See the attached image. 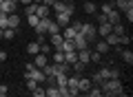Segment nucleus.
Segmentation results:
<instances>
[{
    "mask_svg": "<svg viewBox=\"0 0 133 97\" xmlns=\"http://www.w3.org/2000/svg\"><path fill=\"white\" fill-rule=\"evenodd\" d=\"M100 88H102V97H127V91H124L122 82H120V77H109L104 79V82L100 84Z\"/></svg>",
    "mask_w": 133,
    "mask_h": 97,
    "instance_id": "nucleus-1",
    "label": "nucleus"
},
{
    "mask_svg": "<svg viewBox=\"0 0 133 97\" xmlns=\"http://www.w3.org/2000/svg\"><path fill=\"white\" fill-rule=\"evenodd\" d=\"M80 33L87 38V42H95V38H98V31H95V27L93 24H89V22H82V27H80Z\"/></svg>",
    "mask_w": 133,
    "mask_h": 97,
    "instance_id": "nucleus-2",
    "label": "nucleus"
},
{
    "mask_svg": "<svg viewBox=\"0 0 133 97\" xmlns=\"http://www.w3.org/2000/svg\"><path fill=\"white\" fill-rule=\"evenodd\" d=\"M73 46H76V51H80V49H89V42H87V38L82 35V33H76V35H73Z\"/></svg>",
    "mask_w": 133,
    "mask_h": 97,
    "instance_id": "nucleus-3",
    "label": "nucleus"
},
{
    "mask_svg": "<svg viewBox=\"0 0 133 97\" xmlns=\"http://www.w3.org/2000/svg\"><path fill=\"white\" fill-rule=\"evenodd\" d=\"M113 5H115V9H118L120 13H124V11L133 9V0H113Z\"/></svg>",
    "mask_w": 133,
    "mask_h": 97,
    "instance_id": "nucleus-4",
    "label": "nucleus"
},
{
    "mask_svg": "<svg viewBox=\"0 0 133 97\" xmlns=\"http://www.w3.org/2000/svg\"><path fill=\"white\" fill-rule=\"evenodd\" d=\"M0 9H2V13H16V9H18V2H14V0H5L2 5H0Z\"/></svg>",
    "mask_w": 133,
    "mask_h": 97,
    "instance_id": "nucleus-5",
    "label": "nucleus"
},
{
    "mask_svg": "<svg viewBox=\"0 0 133 97\" xmlns=\"http://www.w3.org/2000/svg\"><path fill=\"white\" fill-rule=\"evenodd\" d=\"M62 42H64V38H62V33H53V35H49V44L56 49V51H60Z\"/></svg>",
    "mask_w": 133,
    "mask_h": 97,
    "instance_id": "nucleus-6",
    "label": "nucleus"
},
{
    "mask_svg": "<svg viewBox=\"0 0 133 97\" xmlns=\"http://www.w3.org/2000/svg\"><path fill=\"white\" fill-rule=\"evenodd\" d=\"M49 22H51V18H40V22L33 27V29H36V33H38V35H44V33H47Z\"/></svg>",
    "mask_w": 133,
    "mask_h": 97,
    "instance_id": "nucleus-7",
    "label": "nucleus"
},
{
    "mask_svg": "<svg viewBox=\"0 0 133 97\" xmlns=\"http://www.w3.org/2000/svg\"><path fill=\"white\" fill-rule=\"evenodd\" d=\"M111 29H113V24H111V22H102V24H98V27H95V31H98V35L107 38V35L111 33Z\"/></svg>",
    "mask_w": 133,
    "mask_h": 97,
    "instance_id": "nucleus-8",
    "label": "nucleus"
},
{
    "mask_svg": "<svg viewBox=\"0 0 133 97\" xmlns=\"http://www.w3.org/2000/svg\"><path fill=\"white\" fill-rule=\"evenodd\" d=\"M20 22H22V20H20L18 13H9V16H7V27H9V29H18Z\"/></svg>",
    "mask_w": 133,
    "mask_h": 97,
    "instance_id": "nucleus-9",
    "label": "nucleus"
},
{
    "mask_svg": "<svg viewBox=\"0 0 133 97\" xmlns=\"http://www.w3.org/2000/svg\"><path fill=\"white\" fill-rule=\"evenodd\" d=\"M47 62H49L47 53H36V55H33V66H38V69H42Z\"/></svg>",
    "mask_w": 133,
    "mask_h": 97,
    "instance_id": "nucleus-10",
    "label": "nucleus"
},
{
    "mask_svg": "<svg viewBox=\"0 0 133 97\" xmlns=\"http://www.w3.org/2000/svg\"><path fill=\"white\" fill-rule=\"evenodd\" d=\"M71 18L73 16H69V13H56V22L60 24V27H69V24H71Z\"/></svg>",
    "mask_w": 133,
    "mask_h": 97,
    "instance_id": "nucleus-11",
    "label": "nucleus"
},
{
    "mask_svg": "<svg viewBox=\"0 0 133 97\" xmlns=\"http://www.w3.org/2000/svg\"><path fill=\"white\" fill-rule=\"evenodd\" d=\"M36 16H38V18H49V16H51V9H49L47 5L40 2V5L36 7Z\"/></svg>",
    "mask_w": 133,
    "mask_h": 97,
    "instance_id": "nucleus-12",
    "label": "nucleus"
},
{
    "mask_svg": "<svg viewBox=\"0 0 133 97\" xmlns=\"http://www.w3.org/2000/svg\"><path fill=\"white\" fill-rule=\"evenodd\" d=\"M89 88H91V79L80 75V79H78V91H80V93H87Z\"/></svg>",
    "mask_w": 133,
    "mask_h": 97,
    "instance_id": "nucleus-13",
    "label": "nucleus"
},
{
    "mask_svg": "<svg viewBox=\"0 0 133 97\" xmlns=\"http://www.w3.org/2000/svg\"><path fill=\"white\" fill-rule=\"evenodd\" d=\"M78 60H80L82 64H89L91 62V51L89 49H80V51H78Z\"/></svg>",
    "mask_w": 133,
    "mask_h": 97,
    "instance_id": "nucleus-14",
    "label": "nucleus"
},
{
    "mask_svg": "<svg viewBox=\"0 0 133 97\" xmlns=\"http://www.w3.org/2000/svg\"><path fill=\"white\" fill-rule=\"evenodd\" d=\"M120 18H122V13H120L118 9H111L109 13H107V22H111V24H115V22H120Z\"/></svg>",
    "mask_w": 133,
    "mask_h": 97,
    "instance_id": "nucleus-15",
    "label": "nucleus"
},
{
    "mask_svg": "<svg viewBox=\"0 0 133 97\" xmlns=\"http://www.w3.org/2000/svg\"><path fill=\"white\" fill-rule=\"evenodd\" d=\"M95 51L104 55V53H109V51H111V46L107 44V40H102V42H95Z\"/></svg>",
    "mask_w": 133,
    "mask_h": 97,
    "instance_id": "nucleus-16",
    "label": "nucleus"
},
{
    "mask_svg": "<svg viewBox=\"0 0 133 97\" xmlns=\"http://www.w3.org/2000/svg\"><path fill=\"white\" fill-rule=\"evenodd\" d=\"M76 33H78L76 27H73V24H69V27H64V31H62V38H64V40H71Z\"/></svg>",
    "mask_w": 133,
    "mask_h": 97,
    "instance_id": "nucleus-17",
    "label": "nucleus"
},
{
    "mask_svg": "<svg viewBox=\"0 0 133 97\" xmlns=\"http://www.w3.org/2000/svg\"><path fill=\"white\" fill-rule=\"evenodd\" d=\"M82 9H84V13H89V16H95V13H98V7H95L93 2H91V0L82 5Z\"/></svg>",
    "mask_w": 133,
    "mask_h": 97,
    "instance_id": "nucleus-18",
    "label": "nucleus"
},
{
    "mask_svg": "<svg viewBox=\"0 0 133 97\" xmlns=\"http://www.w3.org/2000/svg\"><path fill=\"white\" fill-rule=\"evenodd\" d=\"M60 24L56 22V20H51V22H49V27H47V35H53V33H60Z\"/></svg>",
    "mask_w": 133,
    "mask_h": 97,
    "instance_id": "nucleus-19",
    "label": "nucleus"
},
{
    "mask_svg": "<svg viewBox=\"0 0 133 97\" xmlns=\"http://www.w3.org/2000/svg\"><path fill=\"white\" fill-rule=\"evenodd\" d=\"M27 53H29V55L40 53V42H29V44H27Z\"/></svg>",
    "mask_w": 133,
    "mask_h": 97,
    "instance_id": "nucleus-20",
    "label": "nucleus"
},
{
    "mask_svg": "<svg viewBox=\"0 0 133 97\" xmlns=\"http://www.w3.org/2000/svg\"><path fill=\"white\" fill-rule=\"evenodd\" d=\"M120 55H122V60L127 62L129 66L133 64V53H131V49H124V51H120Z\"/></svg>",
    "mask_w": 133,
    "mask_h": 97,
    "instance_id": "nucleus-21",
    "label": "nucleus"
},
{
    "mask_svg": "<svg viewBox=\"0 0 133 97\" xmlns=\"http://www.w3.org/2000/svg\"><path fill=\"white\" fill-rule=\"evenodd\" d=\"M104 40H107V44H109V46H118L120 44V35H115V33H109Z\"/></svg>",
    "mask_w": 133,
    "mask_h": 97,
    "instance_id": "nucleus-22",
    "label": "nucleus"
},
{
    "mask_svg": "<svg viewBox=\"0 0 133 97\" xmlns=\"http://www.w3.org/2000/svg\"><path fill=\"white\" fill-rule=\"evenodd\" d=\"M87 95H89V97H102V88H100V86H93V84H91V88L87 91Z\"/></svg>",
    "mask_w": 133,
    "mask_h": 97,
    "instance_id": "nucleus-23",
    "label": "nucleus"
},
{
    "mask_svg": "<svg viewBox=\"0 0 133 97\" xmlns=\"http://www.w3.org/2000/svg\"><path fill=\"white\" fill-rule=\"evenodd\" d=\"M64 62H69V64L78 62V51H66L64 53Z\"/></svg>",
    "mask_w": 133,
    "mask_h": 97,
    "instance_id": "nucleus-24",
    "label": "nucleus"
},
{
    "mask_svg": "<svg viewBox=\"0 0 133 97\" xmlns=\"http://www.w3.org/2000/svg\"><path fill=\"white\" fill-rule=\"evenodd\" d=\"M58 73L69 75V73H71V64H69V62H60V64H58Z\"/></svg>",
    "mask_w": 133,
    "mask_h": 97,
    "instance_id": "nucleus-25",
    "label": "nucleus"
},
{
    "mask_svg": "<svg viewBox=\"0 0 133 97\" xmlns=\"http://www.w3.org/2000/svg\"><path fill=\"white\" fill-rule=\"evenodd\" d=\"M16 38V29H2V40H14Z\"/></svg>",
    "mask_w": 133,
    "mask_h": 97,
    "instance_id": "nucleus-26",
    "label": "nucleus"
},
{
    "mask_svg": "<svg viewBox=\"0 0 133 97\" xmlns=\"http://www.w3.org/2000/svg\"><path fill=\"white\" fill-rule=\"evenodd\" d=\"M111 33H115V35H122V33H127V29H124L122 22H115L113 29H111Z\"/></svg>",
    "mask_w": 133,
    "mask_h": 97,
    "instance_id": "nucleus-27",
    "label": "nucleus"
},
{
    "mask_svg": "<svg viewBox=\"0 0 133 97\" xmlns=\"http://www.w3.org/2000/svg\"><path fill=\"white\" fill-rule=\"evenodd\" d=\"M51 62H56V64L64 62V53H62V51H53V55H51Z\"/></svg>",
    "mask_w": 133,
    "mask_h": 97,
    "instance_id": "nucleus-28",
    "label": "nucleus"
},
{
    "mask_svg": "<svg viewBox=\"0 0 133 97\" xmlns=\"http://www.w3.org/2000/svg\"><path fill=\"white\" fill-rule=\"evenodd\" d=\"M31 95L33 97H44V86H42V84H38V86L31 91Z\"/></svg>",
    "mask_w": 133,
    "mask_h": 97,
    "instance_id": "nucleus-29",
    "label": "nucleus"
},
{
    "mask_svg": "<svg viewBox=\"0 0 133 97\" xmlns=\"http://www.w3.org/2000/svg\"><path fill=\"white\" fill-rule=\"evenodd\" d=\"M36 2H31V5H24V16H31V13H36Z\"/></svg>",
    "mask_w": 133,
    "mask_h": 97,
    "instance_id": "nucleus-30",
    "label": "nucleus"
},
{
    "mask_svg": "<svg viewBox=\"0 0 133 97\" xmlns=\"http://www.w3.org/2000/svg\"><path fill=\"white\" fill-rule=\"evenodd\" d=\"M91 62H95V64L104 62V60H102V53H98V51H91Z\"/></svg>",
    "mask_w": 133,
    "mask_h": 97,
    "instance_id": "nucleus-31",
    "label": "nucleus"
},
{
    "mask_svg": "<svg viewBox=\"0 0 133 97\" xmlns=\"http://www.w3.org/2000/svg\"><path fill=\"white\" fill-rule=\"evenodd\" d=\"M27 22L31 24V27H36V24L40 22V18H38V16H36V13H31V16H27Z\"/></svg>",
    "mask_w": 133,
    "mask_h": 97,
    "instance_id": "nucleus-32",
    "label": "nucleus"
},
{
    "mask_svg": "<svg viewBox=\"0 0 133 97\" xmlns=\"http://www.w3.org/2000/svg\"><path fill=\"white\" fill-rule=\"evenodd\" d=\"M111 9H115V5H113V2H104V5H102V11H100V13H109Z\"/></svg>",
    "mask_w": 133,
    "mask_h": 97,
    "instance_id": "nucleus-33",
    "label": "nucleus"
},
{
    "mask_svg": "<svg viewBox=\"0 0 133 97\" xmlns=\"http://www.w3.org/2000/svg\"><path fill=\"white\" fill-rule=\"evenodd\" d=\"M36 86H38V82H36V79H31V77H27V91L31 93V91H33Z\"/></svg>",
    "mask_w": 133,
    "mask_h": 97,
    "instance_id": "nucleus-34",
    "label": "nucleus"
},
{
    "mask_svg": "<svg viewBox=\"0 0 133 97\" xmlns=\"http://www.w3.org/2000/svg\"><path fill=\"white\" fill-rule=\"evenodd\" d=\"M129 42H131V38H129L127 33H122V35H120V44H129Z\"/></svg>",
    "mask_w": 133,
    "mask_h": 97,
    "instance_id": "nucleus-35",
    "label": "nucleus"
},
{
    "mask_svg": "<svg viewBox=\"0 0 133 97\" xmlns=\"http://www.w3.org/2000/svg\"><path fill=\"white\" fill-rule=\"evenodd\" d=\"M95 18H98V24L107 22V13H95Z\"/></svg>",
    "mask_w": 133,
    "mask_h": 97,
    "instance_id": "nucleus-36",
    "label": "nucleus"
},
{
    "mask_svg": "<svg viewBox=\"0 0 133 97\" xmlns=\"http://www.w3.org/2000/svg\"><path fill=\"white\" fill-rule=\"evenodd\" d=\"M124 18H127L129 22H133V9H129V11H124Z\"/></svg>",
    "mask_w": 133,
    "mask_h": 97,
    "instance_id": "nucleus-37",
    "label": "nucleus"
},
{
    "mask_svg": "<svg viewBox=\"0 0 133 97\" xmlns=\"http://www.w3.org/2000/svg\"><path fill=\"white\" fill-rule=\"evenodd\" d=\"M7 93H9V88H7V86H5V84H2V86H0V97H5V95H7Z\"/></svg>",
    "mask_w": 133,
    "mask_h": 97,
    "instance_id": "nucleus-38",
    "label": "nucleus"
},
{
    "mask_svg": "<svg viewBox=\"0 0 133 97\" xmlns=\"http://www.w3.org/2000/svg\"><path fill=\"white\" fill-rule=\"evenodd\" d=\"M53 2H56V0H42V5H47L49 9H51V7H53Z\"/></svg>",
    "mask_w": 133,
    "mask_h": 97,
    "instance_id": "nucleus-39",
    "label": "nucleus"
},
{
    "mask_svg": "<svg viewBox=\"0 0 133 97\" xmlns=\"http://www.w3.org/2000/svg\"><path fill=\"white\" fill-rule=\"evenodd\" d=\"M111 77H120V71L118 69H111Z\"/></svg>",
    "mask_w": 133,
    "mask_h": 97,
    "instance_id": "nucleus-40",
    "label": "nucleus"
},
{
    "mask_svg": "<svg viewBox=\"0 0 133 97\" xmlns=\"http://www.w3.org/2000/svg\"><path fill=\"white\" fill-rule=\"evenodd\" d=\"M5 60H7V53H5V51H0V62H5Z\"/></svg>",
    "mask_w": 133,
    "mask_h": 97,
    "instance_id": "nucleus-41",
    "label": "nucleus"
},
{
    "mask_svg": "<svg viewBox=\"0 0 133 97\" xmlns=\"http://www.w3.org/2000/svg\"><path fill=\"white\" fill-rule=\"evenodd\" d=\"M18 2H22V5H31L33 0H18Z\"/></svg>",
    "mask_w": 133,
    "mask_h": 97,
    "instance_id": "nucleus-42",
    "label": "nucleus"
},
{
    "mask_svg": "<svg viewBox=\"0 0 133 97\" xmlns=\"http://www.w3.org/2000/svg\"><path fill=\"white\" fill-rule=\"evenodd\" d=\"M33 2H36V5H40V2H42V0H33Z\"/></svg>",
    "mask_w": 133,
    "mask_h": 97,
    "instance_id": "nucleus-43",
    "label": "nucleus"
},
{
    "mask_svg": "<svg viewBox=\"0 0 133 97\" xmlns=\"http://www.w3.org/2000/svg\"><path fill=\"white\" fill-rule=\"evenodd\" d=\"M0 40H2V29H0Z\"/></svg>",
    "mask_w": 133,
    "mask_h": 97,
    "instance_id": "nucleus-44",
    "label": "nucleus"
},
{
    "mask_svg": "<svg viewBox=\"0 0 133 97\" xmlns=\"http://www.w3.org/2000/svg\"><path fill=\"white\" fill-rule=\"evenodd\" d=\"M104 2H113V0H104Z\"/></svg>",
    "mask_w": 133,
    "mask_h": 97,
    "instance_id": "nucleus-45",
    "label": "nucleus"
},
{
    "mask_svg": "<svg viewBox=\"0 0 133 97\" xmlns=\"http://www.w3.org/2000/svg\"><path fill=\"white\" fill-rule=\"evenodd\" d=\"M2 2H5V0H0V5H2Z\"/></svg>",
    "mask_w": 133,
    "mask_h": 97,
    "instance_id": "nucleus-46",
    "label": "nucleus"
},
{
    "mask_svg": "<svg viewBox=\"0 0 133 97\" xmlns=\"http://www.w3.org/2000/svg\"><path fill=\"white\" fill-rule=\"evenodd\" d=\"M14 2H18V0H14Z\"/></svg>",
    "mask_w": 133,
    "mask_h": 97,
    "instance_id": "nucleus-47",
    "label": "nucleus"
}]
</instances>
